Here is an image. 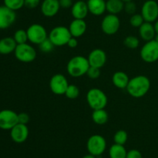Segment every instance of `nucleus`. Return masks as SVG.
<instances>
[{
  "instance_id": "nucleus-21",
  "label": "nucleus",
  "mask_w": 158,
  "mask_h": 158,
  "mask_svg": "<svg viewBox=\"0 0 158 158\" xmlns=\"http://www.w3.org/2000/svg\"><path fill=\"white\" fill-rule=\"evenodd\" d=\"M17 43L13 37H7L0 40V54L7 55L15 51Z\"/></svg>"
},
{
  "instance_id": "nucleus-10",
  "label": "nucleus",
  "mask_w": 158,
  "mask_h": 158,
  "mask_svg": "<svg viewBox=\"0 0 158 158\" xmlns=\"http://www.w3.org/2000/svg\"><path fill=\"white\" fill-rule=\"evenodd\" d=\"M141 15L145 22L155 23L158 20V3L155 0H147L141 7Z\"/></svg>"
},
{
  "instance_id": "nucleus-44",
  "label": "nucleus",
  "mask_w": 158,
  "mask_h": 158,
  "mask_svg": "<svg viewBox=\"0 0 158 158\" xmlns=\"http://www.w3.org/2000/svg\"><path fill=\"white\" fill-rule=\"evenodd\" d=\"M83 1H86H86H87V0H83Z\"/></svg>"
},
{
  "instance_id": "nucleus-31",
  "label": "nucleus",
  "mask_w": 158,
  "mask_h": 158,
  "mask_svg": "<svg viewBox=\"0 0 158 158\" xmlns=\"http://www.w3.org/2000/svg\"><path fill=\"white\" fill-rule=\"evenodd\" d=\"M144 22L145 21L143 20V16L141 15V14L135 13L131 15V17L130 18V23H131V25L133 27L139 28Z\"/></svg>"
},
{
  "instance_id": "nucleus-5",
  "label": "nucleus",
  "mask_w": 158,
  "mask_h": 158,
  "mask_svg": "<svg viewBox=\"0 0 158 158\" xmlns=\"http://www.w3.org/2000/svg\"><path fill=\"white\" fill-rule=\"evenodd\" d=\"M86 148L90 154L99 156L103 154L106 148V139L103 136L94 134L89 136L86 142Z\"/></svg>"
},
{
  "instance_id": "nucleus-9",
  "label": "nucleus",
  "mask_w": 158,
  "mask_h": 158,
  "mask_svg": "<svg viewBox=\"0 0 158 158\" xmlns=\"http://www.w3.org/2000/svg\"><path fill=\"white\" fill-rule=\"evenodd\" d=\"M120 26V20L117 15L107 14L101 22V29L106 35H114L118 32Z\"/></svg>"
},
{
  "instance_id": "nucleus-15",
  "label": "nucleus",
  "mask_w": 158,
  "mask_h": 158,
  "mask_svg": "<svg viewBox=\"0 0 158 158\" xmlns=\"http://www.w3.org/2000/svg\"><path fill=\"white\" fill-rule=\"evenodd\" d=\"M87 59L90 67H94V68L100 69L102 67L104 66L107 58H106V54L105 51L100 48H97V49L93 50L89 53Z\"/></svg>"
},
{
  "instance_id": "nucleus-28",
  "label": "nucleus",
  "mask_w": 158,
  "mask_h": 158,
  "mask_svg": "<svg viewBox=\"0 0 158 158\" xmlns=\"http://www.w3.org/2000/svg\"><path fill=\"white\" fill-rule=\"evenodd\" d=\"M4 6L13 11L21 9L24 6L25 0H3Z\"/></svg>"
},
{
  "instance_id": "nucleus-16",
  "label": "nucleus",
  "mask_w": 158,
  "mask_h": 158,
  "mask_svg": "<svg viewBox=\"0 0 158 158\" xmlns=\"http://www.w3.org/2000/svg\"><path fill=\"white\" fill-rule=\"evenodd\" d=\"M59 0H43L40 5V10L44 16L50 18L56 15L60 9Z\"/></svg>"
},
{
  "instance_id": "nucleus-30",
  "label": "nucleus",
  "mask_w": 158,
  "mask_h": 158,
  "mask_svg": "<svg viewBox=\"0 0 158 158\" xmlns=\"http://www.w3.org/2000/svg\"><path fill=\"white\" fill-rule=\"evenodd\" d=\"M65 95L69 99H76L80 95V89L75 85H69Z\"/></svg>"
},
{
  "instance_id": "nucleus-3",
  "label": "nucleus",
  "mask_w": 158,
  "mask_h": 158,
  "mask_svg": "<svg viewBox=\"0 0 158 158\" xmlns=\"http://www.w3.org/2000/svg\"><path fill=\"white\" fill-rule=\"evenodd\" d=\"M86 102L93 110L105 108L108 102V99L104 91L97 88H91L86 94Z\"/></svg>"
},
{
  "instance_id": "nucleus-14",
  "label": "nucleus",
  "mask_w": 158,
  "mask_h": 158,
  "mask_svg": "<svg viewBox=\"0 0 158 158\" xmlns=\"http://www.w3.org/2000/svg\"><path fill=\"white\" fill-rule=\"evenodd\" d=\"M29 128L27 125L18 123L10 130V136L12 141L16 143H23L29 136Z\"/></svg>"
},
{
  "instance_id": "nucleus-19",
  "label": "nucleus",
  "mask_w": 158,
  "mask_h": 158,
  "mask_svg": "<svg viewBox=\"0 0 158 158\" xmlns=\"http://www.w3.org/2000/svg\"><path fill=\"white\" fill-rule=\"evenodd\" d=\"M138 32L142 40L146 42L154 40L157 35L154 24L148 22H144L138 28Z\"/></svg>"
},
{
  "instance_id": "nucleus-7",
  "label": "nucleus",
  "mask_w": 158,
  "mask_h": 158,
  "mask_svg": "<svg viewBox=\"0 0 158 158\" xmlns=\"http://www.w3.org/2000/svg\"><path fill=\"white\" fill-rule=\"evenodd\" d=\"M28 40L33 44L40 45L45 40L48 38V33L46 28L39 23H33L30 25L26 29Z\"/></svg>"
},
{
  "instance_id": "nucleus-8",
  "label": "nucleus",
  "mask_w": 158,
  "mask_h": 158,
  "mask_svg": "<svg viewBox=\"0 0 158 158\" xmlns=\"http://www.w3.org/2000/svg\"><path fill=\"white\" fill-rule=\"evenodd\" d=\"M140 57L146 63H154L158 60V42L154 40L148 41L140 50Z\"/></svg>"
},
{
  "instance_id": "nucleus-40",
  "label": "nucleus",
  "mask_w": 158,
  "mask_h": 158,
  "mask_svg": "<svg viewBox=\"0 0 158 158\" xmlns=\"http://www.w3.org/2000/svg\"><path fill=\"white\" fill-rule=\"evenodd\" d=\"M83 158H97V156H94V155L89 153V154H86V155H85V156H83Z\"/></svg>"
},
{
  "instance_id": "nucleus-39",
  "label": "nucleus",
  "mask_w": 158,
  "mask_h": 158,
  "mask_svg": "<svg viewBox=\"0 0 158 158\" xmlns=\"http://www.w3.org/2000/svg\"><path fill=\"white\" fill-rule=\"evenodd\" d=\"M67 46L69 48H72V49H74V48L77 47L78 46V40H77V38H75V37H71L69 41H68Z\"/></svg>"
},
{
  "instance_id": "nucleus-12",
  "label": "nucleus",
  "mask_w": 158,
  "mask_h": 158,
  "mask_svg": "<svg viewBox=\"0 0 158 158\" xmlns=\"http://www.w3.org/2000/svg\"><path fill=\"white\" fill-rule=\"evenodd\" d=\"M68 86H69V82L63 74H54L49 81V88L51 91L57 95L65 94Z\"/></svg>"
},
{
  "instance_id": "nucleus-29",
  "label": "nucleus",
  "mask_w": 158,
  "mask_h": 158,
  "mask_svg": "<svg viewBox=\"0 0 158 158\" xmlns=\"http://www.w3.org/2000/svg\"><path fill=\"white\" fill-rule=\"evenodd\" d=\"M123 44L126 47L129 48V49L134 50L137 49L140 45V40L137 37L134 36H127L126 38L123 40Z\"/></svg>"
},
{
  "instance_id": "nucleus-41",
  "label": "nucleus",
  "mask_w": 158,
  "mask_h": 158,
  "mask_svg": "<svg viewBox=\"0 0 158 158\" xmlns=\"http://www.w3.org/2000/svg\"><path fill=\"white\" fill-rule=\"evenodd\" d=\"M154 28H155V31H156V33H157V34H158V20H157V21H156V22H155V23H154Z\"/></svg>"
},
{
  "instance_id": "nucleus-1",
  "label": "nucleus",
  "mask_w": 158,
  "mask_h": 158,
  "mask_svg": "<svg viewBox=\"0 0 158 158\" xmlns=\"http://www.w3.org/2000/svg\"><path fill=\"white\" fill-rule=\"evenodd\" d=\"M150 88V79L145 75H137L130 79L126 89L130 95L139 99L143 97L149 91Z\"/></svg>"
},
{
  "instance_id": "nucleus-42",
  "label": "nucleus",
  "mask_w": 158,
  "mask_h": 158,
  "mask_svg": "<svg viewBox=\"0 0 158 158\" xmlns=\"http://www.w3.org/2000/svg\"><path fill=\"white\" fill-rule=\"evenodd\" d=\"M122 1L123 2H131V1H134V0H122Z\"/></svg>"
},
{
  "instance_id": "nucleus-43",
  "label": "nucleus",
  "mask_w": 158,
  "mask_h": 158,
  "mask_svg": "<svg viewBox=\"0 0 158 158\" xmlns=\"http://www.w3.org/2000/svg\"><path fill=\"white\" fill-rule=\"evenodd\" d=\"M155 40H157V41L158 42V34H157V35H156V37H155Z\"/></svg>"
},
{
  "instance_id": "nucleus-27",
  "label": "nucleus",
  "mask_w": 158,
  "mask_h": 158,
  "mask_svg": "<svg viewBox=\"0 0 158 158\" xmlns=\"http://www.w3.org/2000/svg\"><path fill=\"white\" fill-rule=\"evenodd\" d=\"M13 39L15 40L17 45L26 43H27V41H29L27 32H26V30H24L23 29H19L15 31L13 35Z\"/></svg>"
},
{
  "instance_id": "nucleus-13",
  "label": "nucleus",
  "mask_w": 158,
  "mask_h": 158,
  "mask_svg": "<svg viewBox=\"0 0 158 158\" xmlns=\"http://www.w3.org/2000/svg\"><path fill=\"white\" fill-rule=\"evenodd\" d=\"M16 13L6 6H0V29L10 27L15 22Z\"/></svg>"
},
{
  "instance_id": "nucleus-35",
  "label": "nucleus",
  "mask_w": 158,
  "mask_h": 158,
  "mask_svg": "<svg viewBox=\"0 0 158 158\" xmlns=\"http://www.w3.org/2000/svg\"><path fill=\"white\" fill-rule=\"evenodd\" d=\"M41 5V0H25L24 6L27 9H35Z\"/></svg>"
},
{
  "instance_id": "nucleus-36",
  "label": "nucleus",
  "mask_w": 158,
  "mask_h": 158,
  "mask_svg": "<svg viewBox=\"0 0 158 158\" xmlns=\"http://www.w3.org/2000/svg\"><path fill=\"white\" fill-rule=\"evenodd\" d=\"M18 119L19 123L24 124V125H27L28 122L30 120V117H29V114L26 112H21L18 114Z\"/></svg>"
},
{
  "instance_id": "nucleus-4",
  "label": "nucleus",
  "mask_w": 158,
  "mask_h": 158,
  "mask_svg": "<svg viewBox=\"0 0 158 158\" xmlns=\"http://www.w3.org/2000/svg\"><path fill=\"white\" fill-rule=\"evenodd\" d=\"M72 37L69 28L63 26H58L52 28L48 35L52 44L55 46H63L67 45L68 41Z\"/></svg>"
},
{
  "instance_id": "nucleus-17",
  "label": "nucleus",
  "mask_w": 158,
  "mask_h": 158,
  "mask_svg": "<svg viewBox=\"0 0 158 158\" xmlns=\"http://www.w3.org/2000/svg\"><path fill=\"white\" fill-rule=\"evenodd\" d=\"M89 12L87 3L86 1L77 0L73 3L71 7V14L74 19L77 20H85Z\"/></svg>"
},
{
  "instance_id": "nucleus-18",
  "label": "nucleus",
  "mask_w": 158,
  "mask_h": 158,
  "mask_svg": "<svg viewBox=\"0 0 158 158\" xmlns=\"http://www.w3.org/2000/svg\"><path fill=\"white\" fill-rule=\"evenodd\" d=\"M86 28L87 26L84 20L73 19V20L69 24V30L73 37L79 38L86 33Z\"/></svg>"
},
{
  "instance_id": "nucleus-25",
  "label": "nucleus",
  "mask_w": 158,
  "mask_h": 158,
  "mask_svg": "<svg viewBox=\"0 0 158 158\" xmlns=\"http://www.w3.org/2000/svg\"><path fill=\"white\" fill-rule=\"evenodd\" d=\"M127 151L124 146L119 144H113L109 150L110 158H126Z\"/></svg>"
},
{
  "instance_id": "nucleus-11",
  "label": "nucleus",
  "mask_w": 158,
  "mask_h": 158,
  "mask_svg": "<svg viewBox=\"0 0 158 158\" xmlns=\"http://www.w3.org/2000/svg\"><path fill=\"white\" fill-rule=\"evenodd\" d=\"M18 123V114L13 110L3 109L0 111V129L11 130Z\"/></svg>"
},
{
  "instance_id": "nucleus-24",
  "label": "nucleus",
  "mask_w": 158,
  "mask_h": 158,
  "mask_svg": "<svg viewBox=\"0 0 158 158\" xmlns=\"http://www.w3.org/2000/svg\"><path fill=\"white\" fill-rule=\"evenodd\" d=\"M108 119H109V116L105 108L94 110L93 112L92 119L97 125H104L107 122Z\"/></svg>"
},
{
  "instance_id": "nucleus-38",
  "label": "nucleus",
  "mask_w": 158,
  "mask_h": 158,
  "mask_svg": "<svg viewBox=\"0 0 158 158\" xmlns=\"http://www.w3.org/2000/svg\"><path fill=\"white\" fill-rule=\"evenodd\" d=\"M59 2H60V7L63 9H69V8L71 9L74 3L73 0H59Z\"/></svg>"
},
{
  "instance_id": "nucleus-20",
  "label": "nucleus",
  "mask_w": 158,
  "mask_h": 158,
  "mask_svg": "<svg viewBox=\"0 0 158 158\" xmlns=\"http://www.w3.org/2000/svg\"><path fill=\"white\" fill-rule=\"evenodd\" d=\"M86 3L89 13L96 16L102 15L106 11L105 0H87Z\"/></svg>"
},
{
  "instance_id": "nucleus-32",
  "label": "nucleus",
  "mask_w": 158,
  "mask_h": 158,
  "mask_svg": "<svg viewBox=\"0 0 158 158\" xmlns=\"http://www.w3.org/2000/svg\"><path fill=\"white\" fill-rule=\"evenodd\" d=\"M39 47H40V50L42 52L49 53L54 49L55 46L52 44V43L49 40V39L47 38L46 40H45L43 43H41L39 45Z\"/></svg>"
},
{
  "instance_id": "nucleus-23",
  "label": "nucleus",
  "mask_w": 158,
  "mask_h": 158,
  "mask_svg": "<svg viewBox=\"0 0 158 158\" xmlns=\"http://www.w3.org/2000/svg\"><path fill=\"white\" fill-rule=\"evenodd\" d=\"M106 8L108 13L117 15L124 9V2L122 0H107L106 1Z\"/></svg>"
},
{
  "instance_id": "nucleus-22",
  "label": "nucleus",
  "mask_w": 158,
  "mask_h": 158,
  "mask_svg": "<svg viewBox=\"0 0 158 158\" xmlns=\"http://www.w3.org/2000/svg\"><path fill=\"white\" fill-rule=\"evenodd\" d=\"M129 76L123 71H117L113 74L112 82L114 86L120 89H124L129 83Z\"/></svg>"
},
{
  "instance_id": "nucleus-34",
  "label": "nucleus",
  "mask_w": 158,
  "mask_h": 158,
  "mask_svg": "<svg viewBox=\"0 0 158 158\" xmlns=\"http://www.w3.org/2000/svg\"><path fill=\"white\" fill-rule=\"evenodd\" d=\"M86 74L90 79H97L100 75V68L89 67Z\"/></svg>"
},
{
  "instance_id": "nucleus-33",
  "label": "nucleus",
  "mask_w": 158,
  "mask_h": 158,
  "mask_svg": "<svg viewBox=\"0 0 158 158\" xmlns=\"http://www.w3.org/2000/svg\"><path fill=\"white\" fill-rule=\"evenodd\" d=\"M123 10L126 12V13L130 14L131 15H134V14H135L136 10H137V5L134 1L125 2Z\"/></svg>"
},
{
  "instance_id": "nucleus-6",
  "label": "nucleus",
  "mask_w": 158,
  "mask_h": 158,
  "mask_svg": "<svg viewBox=\"0 0 158 158\" xmlns=\"http://www.w3.org/2000/svg\"><path fill=\"white\" fill-rule=\"evenodd\" d=\"M14 54L15 58L23 63H31L36 58V50L27 43L17 45Z\"/></svg>"
},
{
  "instance_id": "nucleus-26",
  "label": "nucleus",
  "mask_w": 158,
  "mask_h": 158,
  "mask_svg": "<svg viewBox=\"0 0 158 158\" xmlns=\"http://www.w3.org/2000/svg\"><path fill=\"white\" fill-rule=\"evenodd\" d=\"M128 139V134L125 130L120 129L115 133L114 136V143L119 144V145H123L126 143Z\"/></svg>"
},
{
  "instance_id": "nucleus-37",
  "label": "nucleus",
  "mask_w": 158,
  "mask_h": 158,
  "mask_svg": "<svg viewBox=\"0 0 158 158\" xmlns=\"http://www.w3.org/2000/svg\"><path fill=\"white\" fill-rule=\"evenodd\" d=\"M126 158H143L142 153L138 150L132 149V150L127 151Z\"/></svg>"
},
{
  "instance_id": "nucleus-2",
  "label": "nucleus",
  "mask_w": 158,
  "mask_h": 158,
  "mask_svg": "<svg viewBox=\"0 0 158 158\" xmlns=\"http://www.w3.org/2000/svg\"><path fill=\"white\" fill-rule=\"evenodd\" d=\"M90 67L88 59L83 56H75L72 57L67 63L66 70L71 77H80L86 74Z\"/></svg>"
}]
</instances>
